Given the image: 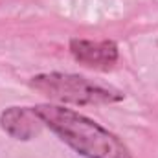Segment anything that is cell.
Segmentation results:
<instances>
[{"label": "cell", "instance_id": "cell-1", "mask_svg": "<svg viewBox=\"0 0 158 158\" xmlns=\"http://www.w3.org/2000/svg\"><path fill=\"white\" fill-rule=\"evenodd\" d=\"M44 127L53 131L66 145L85 158H134L114 132L72 109L59 105H35Z\"/></svg>", "mask_w": 158, "mask_h": 158}, {"label": "cell", "instance_id": "cell-2", "mask_svg": "<svg viewBox=\"0 0 158 158\" xmlns=\"http://www.w3.org/2000/svg\"><path fill=\"white\" fill-rule=\"evenodd\" d=\"M30 86L42 92L50 99L72 105H109L125 98V94L118 88L98 85L83 76L61 72L39 74L31 77Z\"/></svg>", "mask_w": 158, "mask_h": 158}, {"label": "cell", "instance_id": "cell-3", "mask_svg": "<svg viewBox=\"0 0 158 158\" xmlns=\"http://www.w3.org/2000/svg\"><path fill=\"white\" fill-rule=\"evenodd\" d=\"M70 52L74 59L83 66L94 68V70H110L118 63L119 52L118 44L114 40H85L72 39L70 40Z\"/></svg>", "mask_w": 158, "mask_h": 158}, {"label": "cell", "instance_id": "cell-4", "mask_svg": "<svg viewBox=\"0 0 158 158\" xmlns=\"http://www.w3.org/2000/svg\"><path fill=\"white\" fill-rule=\"evenodd\" d=\"M2 129L15 140H31L44 127L33 107H11L0 114Z\"/></svg>", "mask_w": 158, "mask_h": 158}]
</instances>
